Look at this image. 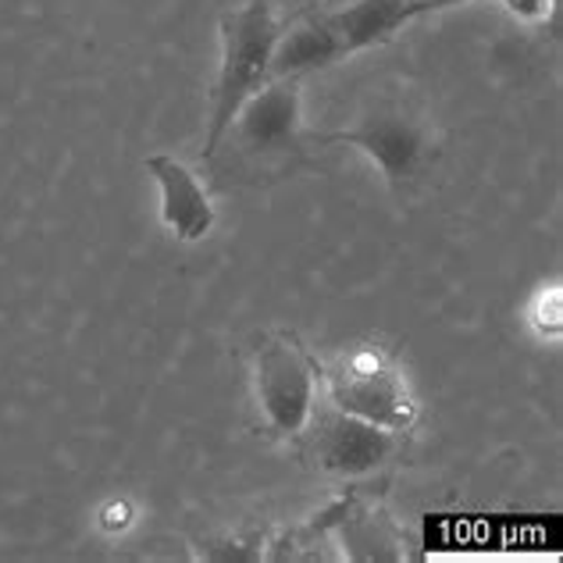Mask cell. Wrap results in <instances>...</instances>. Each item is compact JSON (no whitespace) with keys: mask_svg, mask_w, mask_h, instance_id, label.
Masks as SVG:
<instances>
[{"mask_svg":"<svg viewBox=\"0 0 563 563\" xmlns=\"http://www.w3.org/2000/svg\"><path fill=\"white\" fill-rule=\"evenodd\" d=\"M282 25L275 19V4L246 0L240 11H232L221 22V65L211 100V122L203 136V157L211 161L221 143L229 140L235 114L272 79V54Z\"/></svg>","mask_w":563,"mask_h":563,"instance_id":"cell-1","label":"cell"},{"mask_svg":"<svg viewBox=\"0 0 563 563\" xmlns=\"http://www.w3.org/2000/svg\"><path fill=\"white\" fill-rule=\"evenodd\" d=\"M329 407L353 413L361 421L404 435L418 421V399H413L404 372L385 361L382 353H353L329 372Z\"/></svg>","mask_w":563,"mask_h":563,"instance_id":"cell-2","label":"cell"},{"mask_svg":"<svg viewBox=\"0 0 563 563\" xmlns=\"http://www.w3.org/2000/svg\"><path fill=\"white\" fill-rule=\"evenodd\" d=\"M254 389L257 404L268 418L272 432L300 435L314 418L318 375L310 357L292 339H268L254 357Z\"/></svg>","mask_w":563,"mask_h":563,"instance_id":"cell-3","label":"cell"},{"mask_svg":"<svg viewBox=\"0 0 563 563\" xmlns=\"http://www.w3.org/2000/svg\"><path fill=\"white\" fill-rule=\"evenodd\" d=\"M332 143H346L364 157H372L375 168L385 175V183L393 186L410 183L428 161L424 125L396 108H378L372 114H364L357 125L335 132Z\"/></svg>","mask_w":563,"mask_h":563,"instance_id":"cell-4","label":"cell"},{"mask_svg":"<svg viewBox=\"0 0 563 563\" xmlns=\"http://www.w3.org/2000/svg\"><path fill=\"white\" fill-rule=\"evenodd\" d=\"M396 446H399V435L389 432V428L361 421L335 407L318 413L314 435H310L314 461L321 464V471L339 474V478H361V474L378 471L382 464L393 461Z\"/></svg>","mask_w":563,"mask_h":563,"instance_id":"cell-5","label":"cell"},{"mask_svg":"<svg viewBox=\"0 0 563 563\" xmlns=\"http://www.w3.org/2000/svg\"><path fill=\"white\" fill-rule=\"evenodd\" d=\"M303 97L296 79H268L235 114L229 136L254 154H286L300 146Z\"/></svg>","mask_w":563,"mask_h":563,"instance_id":"cell-6","label":"cell"},{"mask_svg":"<svg viewBox=\"0 0 563 563\" xmlns=\"http://www.w3.org/2000/svg\"><path fill=\"white\" fill-rule=\"evenodd\" d=\"M146 172L161 192V221L183 243H200L214 229V203L207 197L203 183L186 168L179 157L154 154L146 157Z\"/></svg>","mask_w":563,"mask_h":563,"instance_id":"cell-7","label":"cell"},{"mask_svg":"<svg viewBox=\"0 0 563 563\" xmlns=\"http://www.w3.org/2000/svg\"><path fill=\"white\" fill-rule=\"evenodd\" d=\"M324 14L343 40L346 57L382 47L396 33H404L413 19H421L418 4H410V0H350V4L329 8Z\"/></svg>","mask_w":563,"mask_h":563,"instance_id":"cell-8","label":"cell"},{"mask_svg":"<svg viewBox=\"0 0 563 563\" xmlns=\"http://www.w3.org/2000/svg\"><path fill=\"white\" fill-rule=\"evenodd\" d=\"M346 57L343 40L332 29L329 14H310V19L289 25L278 33L272 54V79H300L310 71H324Z\"/></svg>","mask_w":563,"mask_h":563,"instance_id":"cell-9","label":"cell"},{"mask_svg":"<svg viewBox=\"0 0 563 563\" xmlns=\"http://www.w3.org/2000/svg\"><path fill=\"white\" fill-rule=\"evenodd\" d=\"M496 4L507 8L517 22H542L553 11V0H496Z\"/></svg>","mask_w":563,"mask_h":563,"instance_id":"cell-10","label":"cell"},{"mask_svg":"<svg viewBox=\"0 0 563 563\" xmlns=\"http://www.w3.org/2000/svg\"><path fill=\"white\" fill-rule=\"evenodd\" d=\"M410 4H418V11H421V14H432V11H446V8L471 4V0H410Z\"/></svg>","mask_w":563,"mask_h":563,"instance_id":"cell-11","label":"cell"},{"mask_svg":"<svg viewBox=\"0 0 563 563\" xmlns=\"http://www.w3.org/2000/svg\"><path fill=\"white\" fill-rule=\"evenodd\" d=\"M343 4H350V0H329V8H343Z\"/></svg>","mask_w":563,"mask_h":563,"instance_id":"cell-12","label":"cell"},{"mask_svg":"<svg viewBox=\"0 0 563 563\" xmlns=\"http://www.w3.org/2000/svg\"><path fill=\"white\" fill-rule=\"evenodd\" d=\"M257 4H275V0H257Z\"/></svg>","mask_w":563,"mask_h":563,"instance_id":"cell-13","label":"cell"}]
</instances>
